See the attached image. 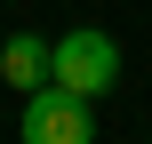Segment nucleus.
Segmentation results:
<instances>
[{
    "mask_svg": "<svg viewBox=\"0 0 152 144\" xmlns=\"http://www.w3.org/2000/svg\"><path fill=\"white\" fill-rule=\"evenodd\" d=\"M0 72H8V88H40L48 80V40L40 32H8L0 40Z\"/></svg>",
    "mask_w": 152,
    "mask_h": 144,
    "instance_id": "7ed1b4c3",
    "label": "nucleus"
},
{
    "mask_svg": "<svg viewBox=\"0 0 152 144\" xmlns=\"http://www.w3.org/2000/svg\"><path fill=\"white\" fill-rule=\"evenodd\" d=\"M16 144H96V112H88V96H72V88H56V80L24 88Z\"/></svg>",
    "mask_w": 152,
    "mask_h": 144,
    "instance_id": "f03ea898",
    "label": "nucleus"
},
{
    "mask_svg": "<svg viewBox=\"0 0 152 144\" xmlns=\"http://www.w3.org/2000/svg\"><path fill=\"white\" fill-rule=\"evenodd\" d=\"M48 80L56 88H72V96H112V80H120V40L112 32H96V24H72V32H56L48 40Z\"/></svg>",
    "mask_w": 152,
    "mask_h": 144,
    "instance_id": "f257e3e1",
    "label": "nucleus"
}]
</instances>
